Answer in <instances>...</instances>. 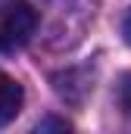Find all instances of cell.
I'll use <instances>...</instances> for the list:
<instances>
[{
	"label": "cell",
	"instance_id": "277c9868",
	"mask_svg": "<svg viewBox=\"0 0 131 134\" xmlns=\"http://www.w3.org/2000/svg\"><path fill=\"white\" fill-rule=\"evenodd\" d=\"M122 34H125V41L131 44V13L125 16V22H122Z\"/></svg>",
	"mask_w": 131,
	"mask_h": 134
},
{
	"label": "cell",
	"instance_id": "3957f363",
	"mask_svg": "<svg viewBox=\"0 0 131 134\" xmlns=\"http://www.w3.org/2000/svg\"><path fill=\"white\" fill-rule=\"evenodd\" d=\"M119 103H122V109L131 115V72L122 78V84H119Z\"/></svg>",
	"mask_w": 131,
	"mask_h": 134
},
{
	"label": "cell",
	"instance_id": "6da1fadb",
	"mask_svg": "<svg viewBox=\"0 0 131 134\" xmlns=\"http://www.w3.org/2000/svg\"><path fill=\"white\" fill-rule=\"evenodd\" d=\"M37 28V9L25 0H13L0 6V50H19L31 41Z\"/></svg>",
	"mask_w": 131,
	"mask_h": 134
},
{
	"label": "cell",
	"instance_id": "7a4b0ae2",
	"mask_svg": "<svg viewBox=\"0 0 131 134\" xmlns=\"http://www.w3.org/2000/svg\"><path fill=\"white\" fill-rule=\"evenodd\" d=\"M22 100H25L22 84H16L9 75L0 72V125H6V122H13V119L19 115Z\"/></svg>",
	"mask_w": 131,
	"mask_h": 134
}]
</instances>
